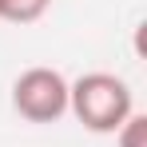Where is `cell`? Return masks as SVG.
<instances>
[{
	"label": "cell",
	"mask_w": 147,
	"mask_h": 147,
	"mask_svg": "<svg viewBox=\"0 0 147 147\" xmlns=\"http://www.w3.org/2000/svg\"><path fill=\"white\" fill-rule=\"evenodd\" d=\"M68 111L96 135H115L123 119L135 111V99L123 76L111 72H88L76 84H68Z\"/></svg>",
	"instance_id": "6da1fadb"
},
{
	"label": "cell",
	"mask_w": 147,
	"mask_h": 147,
	"mask_svg": "<svg viewBox=\"0 0 147 147\" xmlns=\"http://www.w3.org/2000/svg\"><path fill=\"white\" fill-rule=\"evenodd\" d=\"M52 0H0V20L8 24H36Z\"/></svg>",
	"instance_id": "3957f363"
},
{
	"label": "cell",
	"mask_w": 147,
	"mask_h": 147,
	"mask_svg": "<svg viewBox=\"0 0 147 147\" xmlns=\"http://www.w3.org/2000/svg\"><path fill=\"white\" fill-rule=\"evenodd\" d=\"M12 107L28 123H56L68 115V80L56 68H28L12 84Z\"/></svg>",
	"instance_id": "7a4b0ae2"
},
{
	"label": "cell",
	"mask_w": 147,
	"mask_h": 147,
	"mask_svg": "<svg viewBox=\"0 0 147 147\" xmlns=\"http://www.w3.org/2000/svg\"><path fill=\"white\" fill-rule=\"evenodd\" d=\"M115 143L119 147H147V115L131 111V115L123 119V127L115 131Z\"/></svg>",
	"instance_id": "277c9868"
}]
</instances>
